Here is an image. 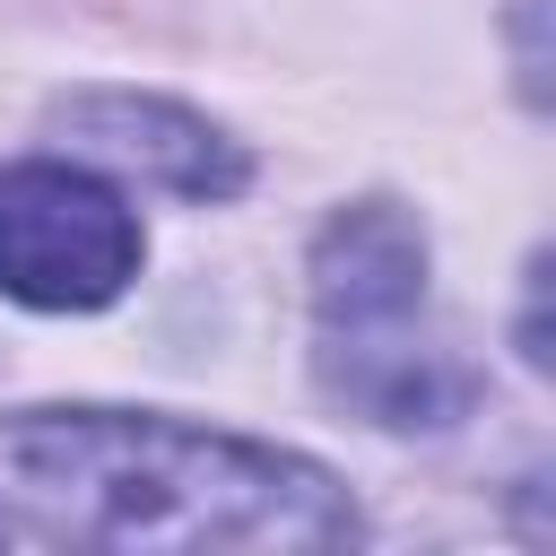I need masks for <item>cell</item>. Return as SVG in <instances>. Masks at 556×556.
I'll return each instance as SVG.
<instances>
[{
	"instance_id": "4",
	"label": "cell",
	"mask_w": 556,
	"mask_h": 556,
	"mask_svg": "<svg viewBox=\"0 0 556 556\" xmlns=\"http://www.w3.org/2000/svg\"><path fill=\"white\" fill-rule=\"evenodd\" d=\"M61 130L78 156L113 165V174H139L174 200H226L243 191V148L226 130H208L200 113L165 104V96H130V87H96V96H70L61 104Z\"/></svg>"
},
{
	"instance_id": "3",
	"label": "cell",
	"mask_w": 556,
	"mask_h": 556,
	"mask_svg": "<svg viewBox=\"0 0 556 556\" xmlns=\"http://www.w3.org/2000/svg\"><path fill=\"white\" fill-rule=\"evenodd\" d=\"M139 278V217L87 165L0 174V295L43 313H96Z\"/></svg>"
},
{
	"instance_id": "1",
	"label": "cell",
	"mask_w": 556,
	"mask_h": 556,
	"mask_svg": "<svg viewBox=\"0 0 556 556\" xmlns=\"http://www.w3.org/2000/svg\"><path fill=\"white\" fill-rule=\"evenodd\" d=\"M9 495L87 547H243L313 556L356 539V504L330 469L130 408H26L0 426Z\"/></svg>"
},
{
	"instance_id": "2",
	"label": "cell",
	"mask_w": 556,
	"mask_h": 556,
	"mask_svg": "<svg viewBox=\"0 0 556 556\" xmlns=\"http://www.w3.org/2000/svg\"><path fill=\"white\" fill-rule=\"evenodd\" d=\"M313 321L321 382L374 426H443L469 400V374L426 330V235L391 208H339L313 243Z\"/></svg>"
}]
</instances>
